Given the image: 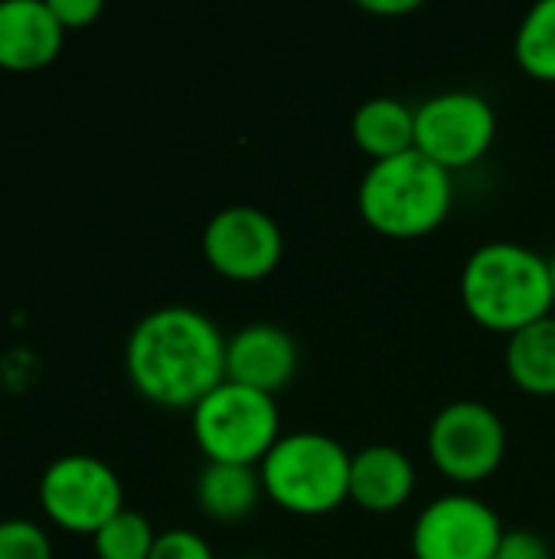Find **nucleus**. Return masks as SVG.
I'll list each match as a JSON object with an SVG mask.
<instances>
[{"mask_svg": "<svg viewBox=\"0 0 555 559\" xmlns=\"http://www.w3.org/2000/svg\"><path fill=\"white\" fill-rule=\"evenodd\" d=\"M124 367L144 400L167 409H193L226 380V337L196 308H154L134 324Z\"/></svg>", "mask_w": 555, "mask_h": 559, "instance_id": "f257e3e1", "label": "nucleus"}, {"mask_svg": "<svg viewBox=\"0 0 555 559\" xmlns=\"http://www.w3.org/2000/svg\"><path fill=\"white\" fill-rule=\"evenodd\" d=\"M56 20L65 26V29H79V26H88L92 20H98L101 13V0H49Z\"/></svg>", "mask_w": 555, "mask_h": 559, "instance_id": "4be33fe9", "label": "nucleus"}, {"mask_svg": "<svg viewBox=\"0 0 555 559\" xmlns=\"http://www.w3.org/2000/svg\"><path fill=\"white\" fill-rule=\"evenodd\" d=\"M353 455L324 432H291L258 465L265 495L288 514L321 518L350 501Z\"/></svg>", "mask_w": 555, "mask_h": 559, "instance_id": "20e7f679", "label": "nucleus"}, {"mask_svg": "<svg viewBox=\"0 0 555 559\" xmlns=\"http://www.w3.org/2000/svg\"><path fill=\"white\" fill-rule=\"evenodd\" d=\"M507 373L530 396H555V318H543L507 341Z\"/></svg>", "mask_w": 555, "mask_h": 559, "instance_id": "dca6fc26", "label": "nucleus"}, {"mask_svg": "<svg viewBox=\"0 0 555 559\" xmlns=\"http://www.w3.org/2000/svg\"><path fill=\"white\" fill-rule=\"evenodd\" d=\"M415 491V465L396 445H366L350 462V501L373 514L402 508Z\"/></svg>", "mask_w": 555, "mask_h": 559, "instance_id": "ddd939ff", "label": "nucleus"}, {"mask_svg": "<svg viewBox=\"0 0 555 559\" xmlns=\"http://www.w3.org/2000/svg\"><path fill=\"white\" fill-rule=\"evenodd\" d=\"M157 544V534L150 521L137 511H118L98 534H95V554L98 559H147Z\"/></svg>", "mask_w": 555, "mask_h": 559, "instance_id": "a211bd4d", "label": "nucleus"}, {"mask_svg": "<svg viewBox=\"0 0 555 559\" xmlns=\"http://www.w3.org/2000/svg\"><path fill=\"white\" fill-rule=\"evenodd\" d=\"M491 559H553V547L533 531H504Z\"/></svg>", "mask_w": 555, "mask_h": 559, "instance_id": "412c9836", "label": "nucleus"}, {"mask_svg": "<svg viewBox=\"0 0 555 559\" xmlns=\"http://www.w3.org/2000/svg\"><path fill=\"white\" fill-rule=\"evenodd\" d=\"M262 472L252 465L206 462L196 478V504L216 524H242L262 501Z\"/></svg>", "mask_w": 555, "mask_h": 559, "instance_id": "4468645a", "label": "nucleus"}, {"mask_svg": "<svg viewBox=\"0 0 555 559\" xmlns=\"http://www.w3.org/2000/svg\"><path fill=\"white\" fill-rule=\"evenodd\" d=\"M429 455L445 478L478 485L504 465L507 426L487 403L455 400L438 409L429 426Z\"/></svg>", "mask_w": 555, "mask_h": 559, "instance_id": "423d86ee", "label": "nucleus"}, {"mask_svg": "<svg viewBox=\"0 0 555 559\" xmlns=\"http://www.w3.org/2000/svg\"><path fill=\"white\" fill-rule=\"evenodd\" d=\"M360 7L370 10V13L393 16V13H412V10H419V0H363Z\"/></svg>", "mask_w": 555, "mask_h": 559, "instance_id": "5701e85b", "label": "nucleus"}, {"mask_svg": "<svg viewBox=\"0 0 555 559\" xmlns=\"http://www.w3.org/2000/svg\"><path fill=\"white\" fill-rule=\"evenodd\" d=\"M550 275H553V292H555V252L550 255Z\"/></svg>", "mask_w": 555, "mask_h": 559, "instance_id": "b1692460", "label": "nucleus"}, {"mask_svg": "<svg viewBox=\"0 0 555 559\" xmlns=\"http://www.w3.org/2000/svg\"><path fill=\"white\" fill-rule=\"evenodd\" d=\"M494 138L497 111L478 92H438L415 108V151L448 174L478 164L491 151Z\"/></svg>", "mask_w": 555, "mask_h": 559, "instance_id": "6e6552de", "label": "nucleus"}, {"mask_svg": "<svg viewBox=\"0 0 555 559\" xmlns=\"http://www.w3.org/2000/svg\"><path fill=\"white\" fill-rule=\"evenodd\" d=\"M298 373V344L278 324H245L226 337V380L275 396Z\"/></svg>", "mask_w": 555, "mask_h": 559, "instance_id": "9b49d317", "label": "nucleus"}, {"mask_svg": "<svg viewBox=\"0 0 555 559\" xmlns=\"http://www.w3.org/2000/svg\"><path fill=\"white\" fill-rule=\"evenodd\" d=\"M504 524L491 504L471 495H442L429 501L412 527L415 559H491Z\"/></svg>", "mask_w": 555, "mask_h": 559, "instance_id": "9d476101", "label": "nucleus"}, {"mask_svg": "<svg viewBox=\"0 0 555 559\" xmlns=\"http://www.w3.org/2000/svg\"><path fill=\"white\" fill-rule=\"evenodd\" d=\"M0 559H52L46 531L26 518L0 521Z\"/></svg>", "mask_w": 555, "mask_h": 559, "instance_id": "6ab92c4d", "label": "nucleus"}, {"mask_svg": "<svg viewBox=\"0 0 555 559\" xmlns=\"http://www.w3.org/2000/svg\"><path fill=\"white\" fill-rule=\"evenodd\" d=\"M190 429L206 462L258 468L281 439V416L275 396L222 380L193 406Z\"/></svg>", "mask_w": 555, "mask_h": 559, "instance_id": "39448f33", "label": "nucleus"}, {"mask_svg": "<svg viewBox=\"0 0 555 559\" xmlns=\"http://www.w3.org/2000/svg\"><path fill=\"white\" fill-rule=\"evenodd\" d=\"M43 514L69 534H98L124 511L118 472L95 455H62L39 478Z\"/></svg>", "mask_w": 555, "mask_h": 559, "instance_id": "0eeeda50", "label": "nucleus"}, {"mask_svg": "<svg viewBox=\"0 0 555 559\" xmlns=\"http://www.w3.org/2000/svg\"><path fill=\"white\" fill-rule=\"evenodd\" d=\"M458 288L471 321L507 337L550 318L555 305L550 259L510 239L478 246Z\"/></svg>", "mask_w": 555, "mask_h": 559, "instance_id": "f03ea898", "label": "nucleus"}, {"mask_svg": "<svg viewBox=\"0 0 555 559\" xmlns=\"http://www.w3.org/2000/svg\"><path fill=\"white\" fill-rule=\"evenodd\" d=\"M353 141L373 160H386L415 147V108L393 98L376 95L366 98L353 111Z\"/></svg>", "mask_w": 555, "mask_h": 559, "instance_id": "2eb2a0df", "label": "nucleus"}, {"mask_svg": "<svg viewBox=\"0 0 555 559\" xmlns=\"http://www.w3.org/2000/svg\"><path fill=\"white\" fill-rule=\"evenodd\" d=\"M514 56L527 75L555 82V0H540L523 13L514 36Z\"/></svg>", "mask_w": 555, "mask_h": 559, "instance_id": "f3484780", "label": "nucleus"}, {"mask_svg": "<svg viewBox=\"0 0 555 559\" xmlns=\"http://www.w3.org/2000/svg\"><path fill=\"white\" fill-rule=\"evenodd\" d=\"M203 255L213 272L232 282H258L272 275L285 255L278 223L258 206H226L203 229Z\"/></svg>", "mask_w": 555, "mask_h": 559, "instance_id": "1a4fd4ad", "label": "nucleus"}, {"mask_svg": "<svg viewBox=\"0 0 555 559\" xmlns=\"http://www.w3.org/2000/svg\"><path fill=\"white\" fill-rule=\"evenodd\" d=\"M65 26L49 0H0V66L13 72L43 69L56 59Z\"/></svg>", "mask_w": 555, "mask_h": 559, "instance_id": "f8f14e48", "label": "nucleus"}, {"mask_svg": "<svg viewBox=\"0 0 555 559\" xmlns=\"http://www.w3.org/2000/svg\"><path fill=\"white\" fill-rule=\"evenodd\" d=\"M147 559H216L209 544L196 534V531H183V527H173V531H164L157 534V544L150 550Z\"/></svg>", "mask_w": 555, "mask_h": 559, "instance_id": "aec40b11", "label": "nucleus"}, {"mask_svg": "<svg viewBox=\"0 0 555 559\" xmlns=\"http://www.w3.org/2000/svg\"><path fill=\"white\" fill-rule=\"evenodd\" d=\"M451 203V174L415 147L386 160H370L357 190V210L366 226L393 239L435 233L448 219Z\"/></svg>", "mask_w": 555, "mask_h": 559, "instance_id": "7ed1b4c3", "label": "nucleus"}]
</instances>
